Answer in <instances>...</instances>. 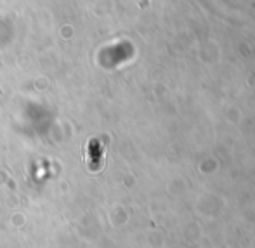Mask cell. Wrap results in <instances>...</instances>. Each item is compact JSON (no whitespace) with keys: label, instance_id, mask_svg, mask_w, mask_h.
I'll return each instance as SVG.
<instances>
[{"label":"cell","instance_id":"obj_1","mask_svg":"<svg viewBox=\"0 0 255 248\" xmlns=\"http://www.w3.org/2000/svg\"><path fill=\"white\" fill-rule=\"evenodd\" d=\"M108 137H91L87 146L84 148V160L91 172H98L104 165V154H106Z\"/></svg>","mask_w":255,"mask_h":248}]
</instances>
